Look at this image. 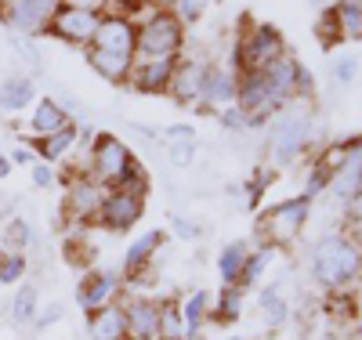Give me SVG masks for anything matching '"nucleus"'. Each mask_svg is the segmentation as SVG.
<instances>
[{"label": "nucleus", "mask_w": 362, "mask_h": 340, "mask_svg": "<svg viewBox=\"0 0 362 340\" xmlns=\"http://www.w3.org/2000/svg\"><path fill=\"white\" fill-rule=\"evenodd\" d=\"M362 271V246L337 232V235H326L315 242L312 250V275L315 283H322L326 290H344L351 279H358Z\"/></svg>", "instance_id": "obj_1"}, {"label": "nucleus", "mask_w": 362, "mask_h": 340, "mask_svg": "<svg viewBox=\"0 0 362 340\" xmlns=\"http://www.w3.org/2000/svg\"><path fill=\"white\" fill-rule=\"evenodd\" d=\"M181 40L185 25L170 8H156L134 29V61H160V58H181Z\"/></svg>", "instance_id": "obj_2"}, {"label": "nucleus", "mask_w": 362, "mask_h": 340, "mask_svg": "<svg viewBox=\"0 0 362 340\" xmlns=\"http://www.w3.org/2000/svg\"><path fill=\"white\" fill-rule=\"evenodd\" d=\"M239 44H235V66L239 73L243 69H268L276 58L286 54V40L276 25L268 22H254L250 15L239 18Z\"/></svg>", "instance_id": "obj_3"}, {"label": "nucleus", "mask_w": 362, "mask_h": 340, "mask_svg": "<svg viewBox=\"0 0 362 340\" xmlns=\"http://www.w3.org/2000/svg\"><path fill=\"white\" fill-rule=\"evenodd\" d=\"M134 170H138V160L124 141H119L116 134H109V131L95 134V141H90V163H87L90 177H95L98 184H105V189H119Z\"/></svg>", "instance_id": "obj_4"}, {"label": "nucleus", "mask_w": 362, "mask_h": 340, "mask_svg": "<svg viewBox=\"0 0 362 340\" xmlns=\"http://www.w3.org/2000/svg\"><path fill=\"white\" fill-rule=\"evenodd\" d=\"M308 210H312V199L308 196H293V199H283L276 206H268L261 218H257V239L264 246H290L308 225Z\"/></svg>", "instance_id": "obj_5"}, {"label": "nucleus", "mask_w": 362, "mask_h": 340, "mask_svg": "<svg viewBox=\"0 0 362 340\" xmlns=\"http://www.w3.org/2000/svg\"><path fill=\"white\" fill-rule=\"evenodd\" d=\"M109 189L98 184L90 174H69V184H66V221L69 225H87L98 218V210L105 203Z\"/></svg>", "instance_id": "obj_6"}, {"label": "nucleus", "mask_w": 362, "mask_h": 340, "mask_svg": "<svg viewBox=\"0 0 362 340\" xmlns=\"http://www.w3.org/2000/svg\"><path fill=\"white\" fill-rule=\"evenodd\" d=\"M98 22H102L98 11H83V8H66L62 4L51 15L47 33L54 40L69 44V47H90V40H95V33H98Z\"/></svg>", "instance_id": "obj_7"}, {"label": "nucleus", "mask_w": 362, "mask_h": 340, "mask_svg": "<svg viewBox=\"0 0 362 340\" xmlns=\"http://www.w3.org/2000/svg\"><path fill=\"white\" fill-rule=\"evenodd\" d=\"M308 145V116L300 112H283L272 123V134H268V148H272V160L276 163H293Z\"/></svg>", "instance_id": "obj_8"}, {"label": "nucleus", "mask_w": 362, "mask_h": 340, "mask_svg": "<svg viewBox=\"0 0 362 340\" xmlns=\"http://www.w3.org/2000/svg\"><path fill=\"white\" fill-rule=\"evenodd\" d=\"M134 22L124 15H102L98 22V33L90 40L87 51L95 54H112V58H131L134 61Z\"/></svg>", "instance_id": "obj_9"}, {"label": "nucleus", "mask_w": 362, "mask_h": 340, "mask_svg": "<svg viewBox=\"0 0 362 340\" xmlns=\"http://www.w3.org/2000/svg\"><path fill=\"white\" fill-rule=\"evenodd\" d=\"M141 210H145L141 196H134L127 189H109V196H105V203H102L95 221H102L109 232H127L131 225L141 221Z\"/></svg>", "instance_id": "obj_10"}, {"label": "nucleus", "mask_w": 362, "mask_h": 340, "mask_svg": "<svg viewBox=\"0 0 362 340\" xmlns=\"http://www.w3.org/2000/svg\"><path fill=\"white\" fill-rule=\"evenodd\" d=\"M58 8H62V0H15L4 11V22L18 29V33H40V29H47Z\"/></svg>", "instance_id": "obj_11"}, {"label": "nucleus", "mask_w": 362, "mask_h": 340, "mask_svg": "<svg viewBox=\"0 0 362 340\" xmlns=\"http://www.w3.org/2000/svg\"><path fill=\"white\" fill-rule=\"evenodd\" d=\"M181 58H160V61H134V69L127 76V83L141 95H167V83L177 69Z\"/></svg>", "instance_id": "obj_12"}, {"label": "nucleus", "mask_w": 362, "mask_h": 340, "mask_svg": "<svg viewBox=\"0 0 362 340\" xmlns=\"http://www.w3.org/2000/svg\"><path fill=\"white\" fill-rule=\"evenodd\" d=\"M235 83H239V73H232V69H225V66H206V69H203L199 102H203L206 109L235 105Z\"/></svg>", "instance_id": "obj_13"}, {"label": "nucleus", "mask_w": 362, "mask_h": 340, "mask_svg": "<svg viewBox=\"0 0 362 340\" xmlns=\"http://www.w3.org/2000/svg\"><path fill=\"white\" fill-rule=\"evenodd\" d=\"M127 319V340H156L160 336V304L156 300H127L119 304Z\"/></svg>", "instance_id": "obj_14"}, {"label": "nucleus", "mask_w": 362, "mask_h": 340, "mask_svg": "<svg viewBox=\"0 0 362 340\" xmlns=\"http://www.w3.org/2000/svg\"><path fill=\"white\" fill-rule=\"evenodd\" d=\"M203 61H177V69L167 83V95L181 105H196L199 102V90H203Z\"/></svg>", "instance_id": "obj_15"}, {"label": "nucleus", "mask_w": 362, "mask_h": 340, "mask_svg": "<svg viewBox=\"0 0 362 340\" xmlns=\"http://www.w3.org/2000/svg\"><path fill=\"white\" fill-rule=\"evenodd\" d=\"M116 293H119V279H116V275L95 271V275H87V279L80 283L76 300H80L83 312H98V307H105V304L116 300Z\"/></svg>", "instance_id": "obj_16"}, {"label": "nucleus", "mask_w": 362, "mask_h": 340, "mask_svg": "<svg viewBox=\"0 0 362 340\" xmlns=\"http://www.w3.org/2000/svg\"><path fill=\"white\" fill-rule=\"evenodd\" d=\"M90 340H127V319L119 304H105L98 312H90Z\"/></svg>", "instance_id": "obj_17"}, {"label": "nucleus", "mask_w": 362, "mask_h": 340, "mask_svg": "<svg viewBox=\"0 0 362 340\" xmlns=\"http://www.w3.org/2000/svg\"><path fill=\"white\" fill-rule=\"evenodd\" d=\"M160 246H163V232H145L131 242V250L124 257V271H127V279H134V275L145 271V264L153 261L160 254Z\"/></svg>", "instance_id": "obj_18"}, {"label": "nucleus", "mask_w": 362, "mask_h": 340, "mask_svg": "<svg viewBox=\"0 0 362 340\" xmlns=\"http://www.w3.org/2000/svg\"><path fill=\"white\" fill-rule=\"evenodd\" d=\"M66 123H69V112L62 105H58L54 98H40L37 109H33V116H29V131H33L37 138H47L54 131H62Z\"/></svg>", "instance_id": "obj_19"}, {"label": "nucleus", "mask_w": 362, "mask_h": 340, "mask_svg": "<svg viewBox=\"0 0 362 340\" xmlns=\"http://www.w3.org/2000/svg\"><path fill=\"white\" fill-rule=\"evenodd\" d=\"M33 141H37V156H40L44 163H58L66 152L76 148L80 131H76V123H66L62 131H54V134H47V138H33Z\"/></svg>", "instance_id": "obj_20"}, {"label": "nucleus", "mask_w": 362, "mask_h": 340, "mask_svg": "<svg viewBox=\"0 0 362 340\" xmlns=\"http://www.w3.org/2000/svg\"><path fill=\"white\" fill-rule=\"evenodd\" d=\"M329 192H334L337 199H344V203L355 199V196L362 192V145H358L355 156L348 160V167L329 177Z\"/></svg>", "instance_id": "obj_21"}, {"label": "nucleus", "mask_w": 362, "mask_h": 340, "mask_svg": "<svg viewBox=\"0 0 362 340\" xmlns=\"http://www.w3.org/2000/svg\"><path fill=\"white\" fill-rule=\"evenodd\" d=\"M358 145H362V138H348V141H334V145H326V148L319 152L315 167H322L329 177H334L337 170H344V167H348V160L358 152Z\"/></svg>", "instance_id": "obj_22"}, {"label": "nucleus", "mask_w": 362, "mask_h": 340, "mask_svg": "<svg viewBox=\"0 0 362 340\" xmlns=\"http://www.w3.org/2000/svg\"><path fill=\"white\" fill-rule=\"evenodd\" d=\"M206 315H210V293L196 290L185 304H181V322H185V336L189 340H199V326L206 322Z\"/></svg>", "instance_id": "obj_23"}, {"label": "nucleus", "mask_w": 362, "mask_h": 340, "mask_svg": "<svg viewBox=\"0 0 362 340\" xmlns=\"http://www.w3.org/2000/svg\"><path fill=\"white\" fill-rule=\"evenodd\" d=\"M29 102H33V80H25V76L4 80V87H0V109H4V112H18Z\"/></svg>", "instance_id": "obj_24"}, {"label": "nucleus", "mask_w": 362, "mask_h": 340, "mask_svg": "<svg viewBox=\"0 0 362 340\" xmlns=\"http://www.w3.org/2000/svg\"><path fill=\"white\" fill-rule=\"evenodd\" d=\"M247 257H250V246H247V242L225 246V254H221V261H218V271H221L225 286H235V290H239V275H243Z\"/></svg>", "instance_id": "obj_25"}, {"label": "nucleus", "mask_w": 362, "mask_h": 340, "mask_svg": "<svg viewBox=\"0 0 362 340\" xmlns=\"http://www.w3.org/2000/svg\"><path fill=\"white\" fill-rule=\"evenodd\" d=\"M337 25H341V37L344 40H358L362 37V0H337Z\"/></svg>", "instance_id": "obj_26"}, {"label": "nucleus", "mask_w": 362, "mask_h": 340, "mask_svg": "<svg viewBox=\"0 0 362 340\" xmlns=\"http://www.w3.org/2000/svg\"><path fill=\"white\" fill-rule=\"evenodd\" d=\"M239 307H243V293H239L235 286H225L221 297H218V307H214L206 319H214V322H221V326H232V322L239 319Z\"/></svg>", "instance_id": "obj_27"}, {"label": "nucleus", "mask_w": 362, "mask_h": 340, "mask_svg": "<svg viewBox=\"0 0 362 340\" xmlns=\"http://www.w3.org/2000/svg\"><path fill=\"white\" fill-rule=\"evenodd\" d=\"M272 257H276V246H261V250H254V254L247 257V264H243V275H239V290L254 286V283L261 279V271L268 268Z\"/></svg>", "instance_id": "obj_28"}, {"label": "nucleus", "mask_w": 362, "mask_h": 340, "mask_svg": "<svg viewBox=\"0 0 362 340\" xmlns=\"http://www.w3.org/2000/svg\"><path fill=\"white\" fill-rule=\"evenodd\" d=\"M261 312H264V322L268 326H283L290 319V307H286V300L276 290H264L261 293Z\"/></svg>", "instance_id": "obj_29"}, {"label": "nucleus", "mask_w": 362, "mask_h": 340, "mask_svg": "<svg viewBox=\"0 0 362 340\" xmlns=\"http://www.w3.org/2000/svg\"><path fill=\"white\" fill-rule=\"evenodd\" d=\"M0 239H4V246H0V250H15V254H22L25 246H29V225H25L22 218H11V221L4 225V232H0Z\"/></svg>", "instance_id": "obj_30"}, {"label": "nucleus", "mask_w": 362, "mask_h": 340, "mask_svg": "<svg viewBox=\"0 0 362 340\" xmlns=\"http://www.w3.org/2000/svg\"><path fill=\"white\" fill-rule=\"evenodd\" d=\"M22 275H25V257L15 254V250H0V283L11 286V283L22 279Z\"/></svg>", "instance_id": "obj_31"}, {"label": "nucleus", "mask_w": 362, "mask_h": 340, "mask_svg": "<svg viewBox=\"0 0 362 340\" xmlns=\"http://www.w3.org/2000/svg\"><path fill=\"white\" fill-rule=\"evenodd\" d=\"M33 312H37V290L33 286H22L15 293V300H11V319L15 322H29V319H33Z\"/></svg>", "instance_id": "obj_32"}, {"label": "nucleus", "mask_w": 362, "mask_h": 340, "mask_svg": "<svg viewBox=\"0 0 362 340\" xmlns=\"http://www.w3.org/2000/svg\"><path fill=\"white\" fill-rule=\"evenodd\" d=\"M272 181H276V170H272V167H264V170L254 174V181L247 184V206H257L261 203V196H264V189H268Z\"/></svg>", "instance_id": "obj_33"}, {"label": "nucleus", "mask_w": 362, "mask_h": 340, "mask_svg": "<svg viewBox=\"0 0 362 340\" xmlns=\"http://www.w3.org/2000/svg\"><path fill=\"white\" fill-rule=\"evenodd\" d=\"M315 33H319V40H322L326 47H329V44H337V40H344V37H341V25H337L334 8L322 11V18H319V25H315Z\"/></svg>", "instance_id": "obj_34"}, {"label": "nucleus", "mask_w": 362, "mask_h": 340, "mask_svg": "<svg viewBox=\"0 0 362 340\" xmlns=\"http://www.w3.org/2000/svg\"><path fill=\"white\" fill-rule=\"evenodd\" d=\"M326 312L334 315V319H348V315H355V297H344L341 290H334V297L326 300Z\"/></svg>", "instance_id": "obj_35"}, {"label": "nucleus", "mask_w": 362, "mask_h": 340, "mask_svg": "<svg viewBox=\"0 0 362 340\" xmlns=\"http://www.w3.org/2000/svg\"><path fill=\"white\" fill-rule=\"evenodd\" d=\"M203 4H206V0H174L170 11L181 18V25H185V22H196L203 15Z\"/></svg>", "instance_id": "obj_36"}, {"label": "nucleus", "mask_w": 362, "mask_h": 340, "mask_svg": "<svg viewBox=\"0 0 362 340\" xmlns=\"http://www.w3.org/2000/svg\"><path fill=\"white\" fill-rule=\"evenodd\" d=\"M66 261H69V264H87V261H90V246L80 242V239H69V242H66Z\"/></svg>", "instance_id": "obj_37"}, {"label": "nucleus", "mask_w": 362, "mask_h": 340, "mask_svg": "<svg viewBox=\"0 0 362 340\" xmlns=\"http://www.w3.org/2000/svg\"><path fill=\"white\" fill-rule=\"evenodd\" d=\"M170 156H174L177 167H189L192 156H196V145L192 141H170Z\"/></svg>", "instance_id": "obj_38"}, {"label": "nucleus", "mask_w": 362, "mask_h": 340, "mask_svg": "<svg viewBox=\"0 0 362 340\" xmlns=\"http://www.w3.org/2000/svg\"><path fill=\"white\" fill-rule=\"evenodd\" d=\"M355 73H358V61L348 54V58H341L337 66H334V76H337V83H351L355 80Z\"/></svg>", "instance_id": "obj_39"}, {"label": "nucleus", "mask_w": 362, "mask_h": 340, "mask_svg": "<svg viewBox=\"0 0 362 340\" xmlns=\"http://www.w3.org/2000/svg\"><path fill=\"white\" fill-rule=\"evenodd\" d=\"M221 127H228V131H243V127H247V116L239 112V109H221Z\"/></svg>", "instance_id": "obj_40"}, {"label": "nucleus", "mask_w": 362, "mask_h": 340, "mask_svg": "<svg viewBox=\"0 0 362 340\" xmlns=\"http://www.w3.org/2000/svg\"><path fill=\"white\" fill-rule=\"evenodd\" d=\"M66 8H83V11H98V15H105V4L109 0H62Z\"/></svg>", "instance_id": "obj_41"}, {"label": "nucleus", "mask_w": 362, "mask_h": 340, "mask_svg": "<svg viewBox=\"0 0 362 340\" xmlns=\"http://www.w3.org/2000/svg\"><path fill=\"white\" fill-rule=\"evenodd\" d=\"M54 181V170L40 160V163H33V184H40V189H44V184H51Z\"/></svg>", "instance_id": "obj_42"}, {"label": "nucleus", "mask_w": 362, "mask_h": 340, "mask_svg": "<svg viewBox=\"0 0 362 340\" xmlns=\"http://www.w3.org/2000/svg\"><path fill=\"white\" fill-rule=\"evenodd\" d=\"M167 138H170V141H192L196 134H192V127H185V123H170Z\"/></svg>", "instance_id": "obj_43"}, {"label": "nucleus", "mask_w": 362, "mask_h": 340, "mask_svg": "<svg viewBox=\"0 0 362 340\" xmlns=\"http://www.w3.org/2000/svg\"><path fill=\"white\" fill-rule=\"evenodd\" d=\"M348 221H351V228H362V192L355 199H348Z\"/></svg>", "instance_id": "obj_44"}, {"label": "nucleus", "mask_w": 362, "mask_h": 340, "mask_svg": "<svg viewBox=\"0 0 362 340\" xmlns=\"http://www.w3.org/2000/svg\"><path fill=\"white\" fill-rule=\"evenodd\" d=\"M174 225H177V235H185V239H196V235H199V228L189 225L185 218H174Z\"/></svg>", "instance_id": "obj_45"}, {"label": "nucleus", "mask_w": 362, "mask_h": 340, "mask_svg": "<svg viewBox=\"0 0 362 340\" xmlns=\"http://www.w3.org/2000/svg\"><path fill=\"white\" fill-rule=\"evenodd\" d=\"M29 160H33V152H29V148H15L11 163H29Z\"/></svg>", "instance_id": "obj_46"}, {"label": "nucleus", "mask_w": 362, "mask_h": 340, "mask_svg": "<svg viewBox=\"0 0 362 340\" xmlns=\"http://www.w3.org/2000/svg\"><path fill=\"white\" fill-rule=\"evenodd\" d=\"M11 167H15V163H11V156H4V152H0V177H8V174H11Z\"/></svg>", "instance_id": "obj_47"}, {"label": "nucleus", "mask_w": 362, "mask_h": 340, "mask_svg": "<svg viewBox=\"0 0 362 340\" xmlns=\"http://www.w3.org/2000/svg\"><path fill=\"white\" fill-rule=\"evenodd\" d=\"M58 315H62V307H47V315L40 319V326H51V322H54Z\"/></svg>", "instance_id": "obj_48"}, {"label": "nucleus", "mask_w": 362, "mask_h": 340, "mask_svg": "<svg viewBox=\"0 0 362 340\" xmlns=\"http://www.w3.org/2000/svg\"><path fill=\"white\" fill-rule=\"evenodd\" d=\"M355 322H358V329H362V293L355 297Z\"/></svg>", "instance_id": "obj_49"}, {"label": "nucleus", "mask_w": 362, "mask_h": 340, "mask_svg": "<svg viewBox=\"0 0 362 340\" xmlns=\"http://www.w3.org/2000/svg\"><path fill=\"white\" fill-rule=\"evenodd\" d=\"M11 4H15V0H0V18H4V11H8Z\"/></svg>", "instance_id": "obj_50"}]
</instances>
